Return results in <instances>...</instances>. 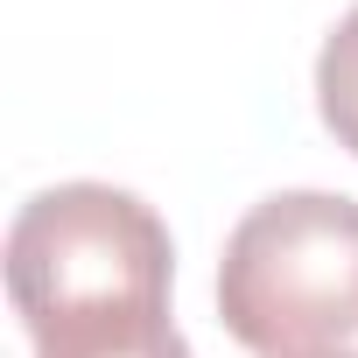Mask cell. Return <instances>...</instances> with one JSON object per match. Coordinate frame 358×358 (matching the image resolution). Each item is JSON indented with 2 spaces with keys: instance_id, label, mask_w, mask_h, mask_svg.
<instances>
[{
  "instance_id": "6da1fadb",
  "label": "cell",
  "mask_w": 358,
  "mask_h": 358,
  "mask_svg": "<svg viewBox=\"0 0 358 358\" xmlns=\"http://www.w3.org/2000/svg\"><path fill=\"white\" fill-rule=\"evenodd\" d=\"M218 323L260 358H323L358 337V197L274 190L218 260Z\"/></svg>"
},
{
  "instance_id": "5b68a950",
  "label": "cell",
  "mask_w": 358,
  "mask_h": 358,
  "mask_svg": "<svg viewBox=\"0 0 358 358\" xmlns=\"http://www.w3.org/2000/svg\"><path fill=\"white\" fill-rule=\"evenodd\" d=\"M323 358H358V351H323Z\"/></svg>"
},
{
  "instance_id": "3957f363",
  "label": "cell",
  "mask_w": 358,
  "mask_h": 358,
  "mask_svg": "<svg viewBox=\"0 0 358 358\" xmlns=\"http://www.w3.org/2000/svg\"><path fill=\"white\" fill-rule=\"evenodd\" d=\"M29 344H36V358H190L169 309H113V316L50 323Z\"/></svg>"
},
{
  "instance_id": "277c9868",
  "label": "cell",
  "mask_w": 358,
  "mask_h": 358,
  "mask_svg": "<svg viewBox=\"0 0 358 358\" xmlns=\"http://www.w3.org/2000/svg\"><path fill=\"white\" fill-rule=\"evenodd\" d=\"M316 106H323V127L337 134V148L358 155V8L323 36V57H316Z\"/></svg>"
},
{
  "instance_id": "7a4b0ae2",
  "label": "cell",
  "mask_w": 358,
  "mask_h": 358,
  "mask_svg": "<svg viewBox=\"0 0 358 358\" xmlns=\"http://www.w3.org/2000/svg\"><path fill=\"white\" fill-rule=\"evenodd\" d=\"M169 225L134 190L57 183L36 190L8 225V302L29 337L113 309H169Z\"/></svg>"
}]
</instances>
